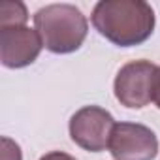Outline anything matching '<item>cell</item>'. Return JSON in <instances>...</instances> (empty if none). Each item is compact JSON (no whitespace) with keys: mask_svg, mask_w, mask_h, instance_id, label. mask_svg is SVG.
<instances>
[{"mask_svg":"<svg viewBox=\"0 0 160 160\" xmlns=\"http://www.w3.org/2000/svg\"><path fill=\"white\" fill-rule=\"evenodd\" d=\"M92 27L119 47L147 42L154 30V10L143 0H100L91 15Z\"/></svg>","mask_w":160,"mask_h":160,"instance_id":"cell-1","label":"cell"},{"mask_svg":"<svg viewBox=\"0 0 160 160\" xmlns=\"http://www.w3.org/2000/svg\"><path fill=\"white\" fill-rule=\"evenodd\" d=\"M34 27L43 47L55 55H68L83 45L89 21L73 4H49L34 13Z\"/></svg>","mask_w":160,"mask_h":160,"instance_id":"cell-2","label":"cell"},{"mask_svg":"<svg viewBox=\"0 0 160 160\" xmlns=\"http://www.w3.org/2000/svg\"><path fill=\"white\" fill-rule=\"evenodd\" d=\"M160 66L151 60H132L124 64L113 81L115 98L121 106L130 109H141L154 102L156 87H158Z\"/></svg>","mask_w":160,"mask_h":160,"instance_id":"cell-3","label":"cell"},{"mask_svg":"<svg viewBox=\"0 0 160 160\" xmlns=\"http://www.w3.org/2000/svg\"><path fill=\"white\" fill-rule=\"evenodd\" d=\"M115 126L113 115L100 106H85L70 119V138L75 145L89 152H100L109 145V136Z\"/></svg>","mask_w":160,"mask_h":160,"instance_id":"cell-4","label":"cell"},{"mask_svg":"<svg viewBox=\"0 0 160 160\" xmlns=\"http://www.w3.org/2000/svg\"><path fill=\"white\" fill-rule=\"evenodd\" d=\"M108 149L115 160H152L158 154V138L145 124L115 122Z\"/></svg>","mask_w":160,"mask_h":160,"instance_id":"cell-5","label":"cell"},{"mask_svg":"<svg viewBox=\"0 0 160 160\" xmlns=\"http://www.w3.org/2000/svg\"><path fill=\"white\" fill-rule=\"evenodd\" d=\"M43 42L36 28L0 27V60L6 68L30 66L42 53Z\"/></svg>","mask_w":160,"mask_h":160,"instance_id":"cell-6","label":"cell"},{"mask_svg":"<svg viewBox=\"0 0 160 160\" xmlns=\"http://www.w3.org/2000/svg\"><path fill=\"white\" fill-rule=\"evenodd\" d=\"M28 21L27 6L19 0H6L0 4V27H25Z\"/></svg>","mask_w":160,"mask_h":160,"instance_id":"cell-7","label":"cell"},{"mask_svg":"<svg viewBox=\"0 0 160 160\" xmlns=\"http://www.w3.org/2000/svg\"><path fill=\"white\" fill-rule=\"evenodd\" d=\"M0 160H23L21 147L6 136L2 138V156H0Z\"/></svg>","mask_w":160,"mask_h":160,"instance_id":"cell-8","label":"cell"},{"mask_svg":"<svg viewBox=\"0 0 160 160\" xmlns=\"http://www.w3.org/2000/svg\"><path fill=\"white\" fill-rule=\"evenodd\" d=\"M40 160H75V158L68 152H62V151H51V152L43 154Z\"/></svg>","mask_w":160,"mask_h":160,"instance_id":"cell-9","label":"cell"},{"mask_svg":"<svg viewBox=\"0 0 160 160\" xmlns=\"http://www.w3.org/2000/svg\"><path fill=\"white\" fill-rule=\"evenodd\" d=\"M154 104L160 109V73H158V87H156V94H154Z\"/></svg>","mask_w":160,"mask_h":160,"instance_id":"cell-10","label":"cell"}]
</instances>
